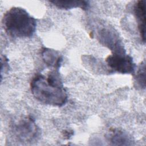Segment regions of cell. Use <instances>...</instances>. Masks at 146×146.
Masks as SVG:
<instances>
[{
    "mask_svg": "<svg viewBox=\"0 0 146 146\" xmlns=\"http://www.w3.org/2000/svg\"><path fill=\"white\" fill-rule=\"evenodd\" d=\"M30 89L35 99L44 104L62 107L68 100L58 70H51L47 76L41 74L35 76L30 83Z\"/></svg>",
    "mask_w": 146,
    "mask_h": 146,
    "instance_id": "cell-1",
    "label": "cell"
},
{
    "mask_svg": "<svg viewBox=\"0 0 146 146\" xmlns=\"http://www.w3.org/2000/svg\"><path fill=\"white\" fill-rule=\"evenodd\" d=\"M2 23L5 32L13 38H30L36 28V19L19 7L8 10L3 16Z\"/></svg>",
    "mask_w": 146,
    "mask_h": 146,
    "instance_id": "cell-2",
    "label": "cell"
},
{
    "mask_svg": "<svg viewBox=\"0 0 146 146\" xmlns=\"http://www.w3.org/2000/svg\"><path fill=\"white\" fill-rule=\"evenodd\" d=\"M13 132L20 141L32 143L39 138L40 131L35 120L31 116H26L14 124Z\"/></svg>",
    "mask_w": 146,
    "mask_h": 146,
    "instance_id": "cell-3",
    "label": "cell"
},
{
    "mask_svg": "<svg viewBox=\"0 0 146 146\" xmlns=\"http://www.w3.org/2000/svg\"><path fill=\"white\" fill-rule=\"evenodd\" d=\"M106 62L111 72L123 74H133L136 67L133 58L125 52L112 53L106 58Z\"/></svg>",
    "mask_w": 146,
    "mask_h": 146,
    "instance_id": "cell-4",
    "label": "cell"
},
{
    "mask_svg": "<svg viewBox=\"0 0 146 146\" xmlns=\"http://www.w3.org/2000/svg\"><path fill=\"white\" fill-rule=\"evenodd\" d=\"M99 40L114 52H124L125 50L119 36L115 30L109 26H104L98 31Z\"/></svg>",
    "mask_w": 146,
    "mask_h": 146,
    "instance_id": "cell-5",
    "label": "cell"
},
{
    "mask_svg": "<svg viewBox=\"0 0 146 146\" xmlns=\"http://www.w3.org/2000/svg\"><path fill=\"white\" fill-rule=\"evenodd\" d=\"M134 15L141 40L145 41V2L144 0L137 1L133 7Z\"/></svg>",
    "mask_w": 146,
    "mask_h": 146,
    "instance_id": "cell-6",
    "label": "cell"
},
{
    "mask_svg": "<svg viewBox=\"0 0 146 146\" xmlns=\"http://www.w3.org/2000/svg\"><path fill=\"white\" fill-rule=\"evenodd\" d=\"M41 55L44 63L47 67L52 70H59L63 61V57L58 51L44 47L42 50Z\"/></svg>",
    "mask_w": 146,
    "mask_h": 146,
    "instance_id": "cell-7",
    "label": "cell"
},
{
    "mask_svg": "<svg viewBox=\"0 0 146 146\" xmlns=\"http://www.w3.org/2000/svg\"><path fill=\"white\" fill-rule=\"evenodd\" d=\"M50 2L57 8L62 10L80 8L86 10L90 6L89 2L86 1H52Z\"/></svg>",
    "mask_w": 146,
    "mask_h": 146,
    "instance_id": "cell-8",
    "label": "cell"
},
{
    "mask_svg": "<svg viewBox=\"0 0 146 146\" xmlns=\"http://www.w3.org/2000/svg\"><path fill=\"white\" fill-rule=\"evenodd\" d=\"M108 137L113 145H130L132 142L128 134L119 129L111 130Z\"/></svg>",
    "mask_w": 146,
    "mask_h": 146,
    "instance_id": "cell-9",
    "label": "cell"
},
{
    "mask_svg": "<svg viewBox=\"0 0 146 146\" xmlns=\"http://www.w3.org/2000/svg\"><path fill=\"white\" fill-rule=\"evenodd\" d=\"M135 82L136 86L141 89L145 88V63L142 62L139 66L135 76Z\"/></svg>",
    "mask_w": 146,
    "mask_h": 146,
    "instance_id": "cell-10",
    "label": "cell"
},
{
    "mask_svg": "<svg viewBox=\"0 0 146 146\" xmlns=\"http://www.w3.org/2000/svg\"><path fill=\"white\" fill-rule=\"evenodd\" d=\"M73 135V131L69 130H65L63 132V136L67 139H70Z\"/></svg>",
    "mask_w": 146,
    "mask_h": 146,
    "instance_id": "cell-11",
    "label": "cell"
}]
</instances>
